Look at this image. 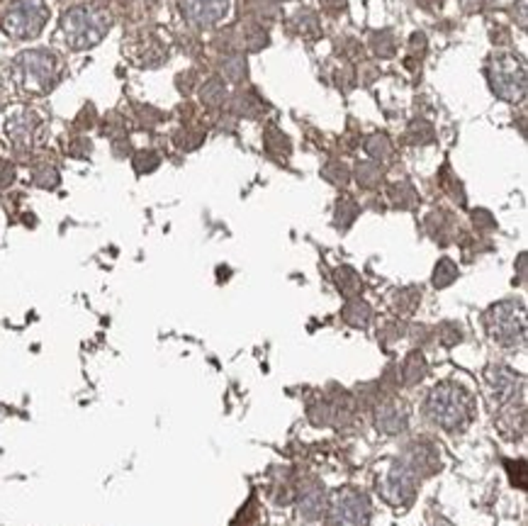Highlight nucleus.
Returning a JSON list of instances; mask_svg holds the SVG:
<instances>
[{
  "mask_svg": "<svg viewBox=\"0 0 528 526\" xmlns=\"http://www.w3.org/2000/svg\"><path fill=\"white\" fill-rule=\"evenodd\" d=\"M458 278V266L451 259H441L434 271V285L436 288H448Z\"/></svg>",
  "mask_w": 528,
  "mask_h": 526,
  "instance_id": "obj_22",
  "label": "nucleus"
},
{
  "mask_svg": "<svg viewBox=\"0 0 528 526\" xmlns=\"http://www.w3.org/2000/svg\"><path fill=\"white\" fill-rule=\"evenodd\" d=\"M365 151L371 154V159L385 161L392 156V144H389L385 134H372V137H368V142H365Z\"/></svg>",
  "mask_w": 528,
  "mask_h": 526,
  "instance_id": "obj_21",
  "label": "nucleus"
},
{
  "mask_svg": "<svg viewBox=\"0 0 528 526\" xmlns=\"http://www.w3.org/2000/svg\"><path fill=\"white\" fill-rule=\"evenodd\" d=\"M344 319H346L351 326H358V329H363V326L371 325L372 319V309L365 305L363 300H348V305L344 308Z\"/></svg>",
  "mask_w": 528,
  "mask_h": 526,
  "instance_id": "obj_18",
  "label": "nucleus"
},
{
  "mask_svg": "<svg viewBox=\"0 0 528 526\" xmlns=\"http://www.w3.org/2000/svg\"><path fill=\"white\" fill-rule=\"evenodd\" d=\"M331 526H368L371 502L358 490H341L329 507Z\"/></svg>",
  "mask_w": 528,
  "mask_h": 526,
  "instance_id": "obj_8",
  "label": "nucleus"
},
{
  "mask_svg": "<svg viewBox=\"0 0 528 526\" xmlns=\"http://www.w3.org/2000/svg\"><path fill=\"white\" fill-rule=\"evenodd\" d=\"M419 300L421 292L416 290V288H407V290H402L397 295V309H399V312H412V309L419 305Z\"/></svg>",
  "mask_w": 528,
  "mask_h": 526,
  "instance_id": "obj_31",
  "label": "nucleus"
},
{
  "mask_svg": "<svg viewBox=\"0 0 528 526\" xmlns=\"http://www.w3.org/2000/svg\"><path fill=\"white\" fill-rule=\"evenodd\" d=\"M200 101L207 108H219L227 101V85H224L222 78H210L205 81V85L200 88Z\"/></svg>",
  "mask_w": 528,
  "mask_h": 526,
  "instance_id": "obj_16",
  "label": "nucleus"
},
{
  "mask_svg": "<svg viewBox=\"0 0 528 526\" xmlns=\"http://www.w3.org/2000/svg\"><path fill=\"white\" fill-rule=\"evenodd\" d=\"M34 183L41 185V188H54L58 183V174L57 168H40L34 174Z\"/></svg>",
  "mask_w": 528,
  "mask_h": 526,
  "instance_id": "obj_33",
  "label": "nucleus"
},
{
  "mask_svg": "<svg viewBox=\"0 0 528 526\" xmlns=\"http://www.w3.org/2000/svg\"><path fill=\"white\" fill-rule=\"evenodd\" d=\"M319 5L324 13H341L346 10V0H319Z\"/></svg>",
  "mask_w": 528,
  "mask_h": 526,
  "instance_id": "obj_37",
  "label": "nucleus"
},
{
  "mask_svg": "<svg viewBox=\"0 0 528 526\" xmlns=\"http://www.w3.org/2000/svg\"><path fill=\"white\" fill-rule=\"evenodd\" d=\"M409 139L414 144H429L434 142V127L426 120H414L409 125Z\"/></svg>",
  "mask_w": 528,
  "mask_h": 526,
  "instance_id": "obj_25",
  "label": "nucleus"
},
{
  "mask_svg": "<svg viewBox=\"0 0 528 526\" xmlns=\"http://www.w3.org/2000/svg\"><path fill=\"white\" fill-rule=\"evenodd\" d=\"M158 166V156L154 151H139L137 154V159H134V168L139 171V174H149L154 168Z\"/></svg>",
  "mask_w": 528,
  "mask_h": 526,
  "instance_id": "obj_32",
  "label": "nucleus"
},
{
  "mask_svg": "<svg viewBox=\"0 0 528 526\" xmlns=\"http://www.w3.org/2000/svg\"><path fill=\"white\" fill-rule=\"evenodd\" d=\"M472 218H475V225H478V227H485V229H495V219L489 218V212H485V210H479V212H475Z\"/></svg>",
  "mask_w": 528,
  "mask_h": 526,
  "instance_id": "obj_38",
  "label": "nucleus"
},
{
  "mask_svg": "<svg viewBox=\"0 0 528 526\" xmlns=\"http://www.w3.org/2000/svg\"><path fill=\"white\" fill-rule=\"evenodd\" d=\"M15 181V166L10 161H0V188H5Z\"/></svg>",
  "mask_w": 528,
  "mask_h": 526,
  "instance_id": "obj_35",
  "label": "nucleus"
},
{
  "mask_svg": "<svg viewBox=\"0 0 528 526\" xmlns=\"http://www.w3.org/2000/svg\"><path fill=\"white\" fill-rule=\"evenodd\" d=\"M10 78L20 93L47 95L61 78L58 58L47 49H30L17 54L10 64Z\"/></svg>",
  "mask_w": 528,
  "mask_h": 526,
  "instance_id": "obj_2",
  "label": "nucleus"
},
{
  "mask_svg": "<svg viewBox=\"0 0 528 526\" xmlns=\"http://www.w3.org/2000/svg\"><path fill=\"white\" fill-rule=\"evenodd\" d=\"M414 487H416V473L407 466V460H397L385 483V495L397 504H402L412 500Z\"/></svg>",
  "mask_w": 528,
  "mask_h": 526,
  "instance_id": "obj_11",
  "label": "nucleus"
},
{
  "mask_svg": "<svg viewBox=\"0 0 528 526\" xmlns=\"http://www.w3.org/2000/svg\"><path fill=\"white\" fill-rule=\"evenodd\" d=\"M407 412L405 405H397V402H385L380 405L378 415H375V424H378L380 432L385 434H399L407 429Z\"/></svg>",
  "mask_w": 528,
  "mask_h": 526,
  "instance_id": "obj_13",
  "label": "nucleus"
},
{
  "mask_svg": "<svg viewBox=\"0 0 528 526\" xmlns=\"http://www.w3.org/2000/svg\"><path fill=\"white\" fill-rule=\"evenodd\" d=\"M355 215H358V205H355L351 198H344V201L339 202V208H336V225H339L341 229H346V227L355 219Z\"/></svg>",
  "mask_w": 528,
  "mask_h": 526,
  "instance_id": "obj_29",
  "label": "nucleus"
},
{
  "mask_svg": "<svg viewBox=\"0 0 528 526\" xmlns=\"http://www.w3.org/2000/svg\"><path fill=\"white\" fill-rule=\"evenodd\" d=\"M489 385H492V397L497 400V405H504V402H509L516 395L519 376L514 373L512 368L497 366L489 370Z\"/></svg>",
  "mask_w": 528,
  "mask_h": 526,
  "instance_id": "obj_12",
  "label": "nucleus"
},
{
  "mask_svg": "<svg viewBox=\"0 0 528 526\" xmlns=\"http://www.w3.org/2000/svg\"><path fill=\"white\" fill-rule=\"evenodd\" d=\"M290 22H292V30H295L300 37H305V40H317V37L322 34V22H319V17L314 15L312 10H298Z\"/></svg>",
  "mask_w": 528,
  "mask_h": 526,
  "instance_id": "obj_15",
  "label": "nucleus"
},
{
  "mask_svg": "<svg viewBox=\"0 0 528 526\" xmlns=\"http://www.w3.org/2000/svg\"><path fill=\"white\" fill-rule=\"evenodd\" d=\"M322 175L327 178V181H331V183L346 185L348 178H351V171L346 168V164H341V161H331V164L324 166Z\"/></svg>",
  "mask_w": 528,
  "mask_h": 526,
  "instance_id": "obj_27",
  "label": "nucleus"
},
{
  "mask_svg": "<svg viewBox=\"0 0 528 526\" xmlns=\"http://www.w3.org/2000/svg\"><path fill=\"white\" fill-rule=\"evenodd\" d=\"M222 74L227 81H234V84H239V81H244L246 78V57L244 54H229V57L222 58Z\"/></svg>",
  "mask_w": 528,
  "mask_h": 526,
  "instance_id": "obj_20",
  "label": "nucleus"
},
{
  "mask_svg": "<svg viewBox=\"0 0 528 526\" xmlns=\"http://www.w3.org/2000/svg\"><path fill=\"white\" fill-rule=\"evenodd\" d=\"M41 129H44V122L37 110L30 108H17L13 110L5 120V134L13 142V147L20 151H30L32 147L40 144Z\"/></svg>",
  "mask_w": 528,
  "mask_h": 526,
  "instance_id": "obj_9",
  "label": "nucleus"
},
{
  "mask_svg": "<svg viewBox=\"0 0 528 526\" xmlns=\"http://www.w3.org/2000/svg\"><path fill=\"white\" fill-rule=\"evenodd\" d=\"M112 27V15L100 3H83L68 8L58 20V40L68 49L85 51L105 40V34Z\"/></svg>",
  "mask_w": 528,
  "mask_h": 526,
  "instance_id": "obj_1",
  "label": "nucleus"
},
{
  "mask_svg": "<svg viewBox=\"0 0 528 526\" xmlns=\"http://www.w3.org/2000/svg\"><path fill=\"white\" fill-rule=\"evenodd\" d=\"M282 3H288V0H282Z\"/></svg>",
  "mask_w": 528,
  "mask_h": 526,
  "instance_id": "obj_39",
  "label": "nucleus"
},
{
  "mask_svg": "<svg viewBox=\"0 0 528 526\" xmlns=\"http://www.w3.org/2000/svg\"><path fill=\"white\" fill-rule=\"evenodd\" d=\"M438 336H441L443 346H453V343H458L462 339V332H461V326L443 325L441 326V332H438Z\"/></svg>",
  "mask_w": 528,
  "mask_h": 526,
  "instance_id": "obj_34",
  "label": "nucleus"
},
{
  "mask_svg": "<svg viewBox=\"0 0 528 526\" xmlns=\"http://www.w3.org/2000/svg\"><path fill=\"white\" fill-rule=\"evenodd\" d=\"M355 178H358V183L363 185V188H375L382 181V171L371 161H363V164L355 166Z\"/></svg>",
  "mask_w": 528,
  "mask_h": 526,
  "instance_id": "obj_23",
  "label": "nucleus"
},
{
  "mask_svg": "<svg viewBox=\"0 0 528 526\" xmlns=\"http://www.w3.org/2000/svg\"><path fill=\"white\" fill-rule=\"evenodd\" d=\"M336 285H339V290L346 295V298H351L353 300L355 295H361V290H363V281H361V276L355 273L353 268H339L336 271Z\"/></svg>",
  "mask_w": 528,
  "mask_h": 526,
  "instance_id": "obj_19",
  "label": "nucleus"
},
{
  "mask_svg": "<svg viewBox=\"0 0 528 526\" xmlns=\"http://www.w3.org/2000/svg\"><path fill=\"white\" fill-rule=\"evenodd\" d=\"M300 512L307 519H319L324 512V490L319 483H309L300 493Z\"/></svg>",
  "mask_w": 528,
  "mask_h": 526,
  "instance_id": "obj_14",
  "label": "nucleus"
},
{
  "mask_svg": "<svg viewBox=\"0 0 528 526\" xmlns=\"http://www.w3.org/2000/svg\"><path fill=\"white\" fill-rule=\"evenodd\" d=\"M424 376H426V359H424L421 351H412L407 356L405 366H402V380H405V385H416Z\"/></svg>",
  "mask_w": 528,
  "mask_h": 526,
  "instance_id": "obj_17",
  "label": "nucleus"
},
{
  "mask_svg": "<svg viewBox=\"0 0 528 526\" xmlns=\"http://www.w3.org/2000/svg\"><path fill=\"white\" fill-rule=\"evenodd\" d=\"M389 195H392V202L399 205V208H412L414 202H416V195H414L412 185L409 183H397Z\"/></svg>",
  "mask_w": 528,
  "mask_h": 526,
  "instance_id": "obj_30",
  "label": "nucleus"
},
{
  "mask_svg": "<svg viewBox=\"0 0 528 526\" xmlns=\"http://www.w3.org/2000/svg\"><path fill=\"white\" fill-rule=\"evenodd\" d=\"M168 44L158 32L141 30L124 40V57L139 68H157L168 61Z\"/></svg>",
  "mask_w": 528,
  "mask_h": 526,
  "instance_id": "obj_7",
  "label": "nucleus"
},
{
  "mask_svg": "<svg viewBox=\"0 0 528 526\" xmlns=\"http://www.w3.org/2000/svg\"><path fill=\"white\" fill-rule=\"evenodd\" d=\"M265 149L271 151L273 156H288L290 154V139L278 129H268L265 132Z\"/></svg>",
  "mask_w": 528,
  "mask_h": 526,
  "instance_id": "obj_24",
  "label": "nucleus"
},
{
  "mask_svg": "<svg viewBox=\"0 0 528 526\" xmlns=\"http://www.w3.org/2000/svg\"><path fill=\"white\" fill-rule=\"evenodd\" d=\"M372 51L382 58H389L395 54V37L389 32H375L372 34Z\"/></svg>",
  "mask_w": 528,
  "mask_h": 526,
  "instance_id": "obj_26",
  "label": "nucleus"
},
{
  "mask_svg": "<svg viewBox=\"0 0 528 526\" xmlns=\"http://www.w3.org/2000/svg\"><path fill=\"white\" fill-rule=\"evenodd\" d=\"M489 336L502 346H521L526 342V315L524 305L514 300L497 302L485 315Z\"/></svg>",
  "mask_w": 528,
  "mask_h": 526,
  "instance_id": "obj_6",
  "label": "nucleus"
},
{
  "mask_svg": "<svg viewBox=\"0 0 528 526\" xmlns=\"http://www.w3.org/2000/svg\"><path fill=\"white\" fill-rule=\"evenodd\" d=\"M488 78L497 98L521 103L526 98V67L514 54H495L488 64Z\"/></svg>",
  "mask_w": 528,
  "mask_h": 526,
  "instance_id": "obj_5",
  "label": "nucleus"
},
{
  "mask_svg": "<svg viewBox=\"0 0 528 526\" xmlns=\"http://www.w3.org/2000/svg\"><path fill=\"white\" fill-rule=\"evenodd\" d=\"M185 22L198 30H210L229 13V0H178Z\"/></svg>",
  "mask_w": 528,
  "mask_h": 526,
  "instance_id": "obj_10",
  "label": "nucleus"
},
{
  "mask_svg": "<svg viewBox=\"0 0 528 526\" xmlns=\"http://www.w3.org/2000/svg\"><path fill=\"white\" fill-rule=\"evenodd\" d=\"M426 412L434 424L446 432H458L472 417L470 393L458 383H441L426 397Z\"/></svg>",
  "mask_w": 528,
  "mask_h": 526,
  "instance_id": "obj_3",
  "label": "nucleus"
},
{
  "mask_svg": "<svg viewBox=\"0 0 528 526\" xmlns=\"http://www.w3.org/2000/svg\"><path fill=\"white\" fill-rule=\"evenodd\" d=\"M47 22H49L47 0H13L3 13L0 27L10 40L25 42V40H34L37 34H41Z\"/></svg>",
  "mask_w": 528,
  "mask_h": 526,
  "instance_id": "obj_4",
  "label": "nucleus"
},
{
  "mask_svg": "<svg viewBox=\"0 0 528 526\" xmlns=\"http://www.w3.org/2000/svg\"><path fill=\"white\" fill-rule=\"evenodd\" d=\"M424 49H426V37L421 32H414L412 40H409V54H412V57H421Z\"/></svg>",
  "mask_w": 528,
  "mask_h": 526,
  "instance_id": "obj_36",
  "label": "nucleus"
},
{
  "mask_svg": "<svg viewBox=\"0 0 528 526\" xmlns=\"http://www.w3.org/2000/svg\"><path fill=\"white\" fill-rule=\"evenodd\" d=\"M234 112L256 117L261 115V103L254 101V95H251V93H239V95L234 98Z\"/></svg>",
  "mask_w": 528,
  "mask_h": 526,
  "instance_id": "obj_28",
  "label": "nucleus"
}]
</instances>
